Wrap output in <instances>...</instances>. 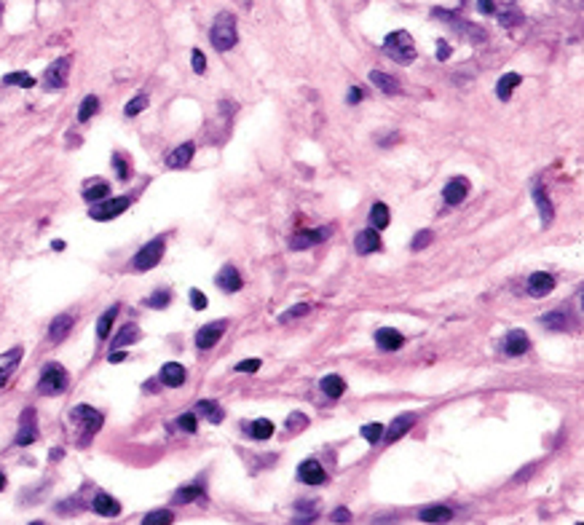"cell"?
<instances>
[{
    "instance_id": "bcb514c9",
    "label": "cell",
    "mask_w": 584,
    "mask_h": 525,
    "mask_svg": "<svg viewBox=\"0 0 584 525\" xmlns=\"http://www.w3.org/2000/svg\"><path fill=\"white\" fill-rule=\"evenodd\" d=\"M309 426V418L303 416V413H292L290 418H287V429L290 431H300V429H306Z\"/></svg>"
},
{
    "instance_id": "3957f363",
    "label": "cell",
    "mask_w": 584,
    "mask_h": 525,
    "mask_svg": "<svg viewBox=\"0 0 584 525\" xmlns=\"http://www.w3.org/2000/svg\"><path fill=\"white\" fill-rule=\"evenodd\" d=\"M384 54L391 56L394 62H399V65H410V62H415V46H413L410 32H405V30L389 32L386 41H384Z\"/></svg>"
},
{
    "instance_id": "b9f144b4",
    "label": "cell",
    "mask_w": 584,
    "mask_h": 525,
    "mask_svg": "<svg viewBox=\"0 0 584 525\" xmlns=\"http://www.w3.org/2000/svg\"><path fill=\"white\" fill-rule=\"evenodd\" d=\"M432 242H435V233H432V231H421L418 236H413V242H410V250H415V252L424 250V247H429Z\"/></svg>"
},
{
    "instance_id": "44dd1931",
    "label": "cell",
    "mask_w": 584,
    "mask_h": 525,
    "mask_svg": "<svg viewBox=\"0 0 584 525\" xmlns=\"http://www.w3.org/2000/svg\"><path fill=\"white\" fill-rule=\"evenodd\" d=\"M92 506H94V512L102 515V517H116V515H121V504L113 499L110 493H97L94 501H92Z\"/></svg>"
},
{
    "instance_id": "2e32d148",
    "label": "cell",
    "mask_w": 584,
    "mask_h": 525,
    "mask_svg": "<svg viewBox=\"0 0 584 525\" xmlns=\"http://www.w3.org/2000/svg\"><path fill=\"white\" fill-rule=\"evenodd\" d=\"M215 284H218L222 292H239L244 281L233 266H225V268H220V274L215 276Z\"/></svg>"
},
{
    "instance_id": "7a4b0ae2",
    "label": "cell",
    "mask_w": 584,
    "mask_h": 525,
    "mask_svg": "<svg viewBox=\"0 0 584 525\" xmlns=\"http://www.w3.org/2000/svg\"><path fill=\"white\" fill-rule=\"evenodd\" d=\"M70 386V375L62 365L56 362H49L43 370H41V378H38V392L43 397H56V394H65Z\"/></svg>"
},
{
    "instance_id": "7bdbcfd3",
    "label": "cell",
    "mask_w": 584,
    "mask_h": 525,
    "mask_svg": "<svg viewBox=\"0 0 584 525\" xmlns=\"http://www.w3.org/2000/svg\"><path fill=\"white\" fill-rule=\"evenodd\" d=\"M145 107H147V97H145V94H140V97H134V100H132V102H129V105H126V110H123V113H126V116L132 118V116H137V113H143Z\"/></svg>"
},
{
    "instance_id": "11a10c76",
    "label": "cell",
    "mask_w": 584,
    "mask_h": 525,
    "mask_svg": "<svg viewBox=\"0 0 584 525\" xmlns=\"http://www.w3.org/2000/svg\"><path fill=\"white\" fill-rule=\"evenodd\" d=\"M107 359H110L113 365H118V362H123V359H126V351H123V349H113V354H110Z\"/></svg>"
},
{
    "instance_id": "9c48e42d",
    "label": "cell",
    "mask_w": 584,
    "mask_h": 525,
    "mask_svg": "<svg viewBox=\"0 0 584 525\" xmlns=\"http://www.w3.org/2000/svg\"><path fill=\"white\" fill-rule=\"evenodd\" d=\"M469 180L466 177H453V180H448L445 182V188H442V199L448 206H459L466 196H469Z\"/></svg>"
},
{
    "instance_id": "681fc988",
    "label": "cell",
    "mask_w": 584,
    "mask_h": 525,
    "mask_svg": "<svg viewBox=\"0 0 584 525\" xmlns=\"http://www.w3.org/2000/svg\"><path fill=\"white\" fill-rule=\"evenodd\" d=\"M260 370V359H244L236 365V373H258Z\"/></svg>"
},
{
    "instance_id": "f1b7e54d",
    "label": "cell",
    "mask_w": 584,
    "mask_h": 525,
    "mask_svg": "<svg viewBox=\"0 0 584 525\" xmlns=\"http://www.w3.org/2000/svg\"><path fill=\"white\" fill-rule=\"evenodd\" d=\"M140 341V327L137 325H123L118 332H116V341H113V349H126L132 343Z\"/></svg>"
},
{
    "instance_id": "9a60e30c",
    "label": "cell",
    "mask_w": 584,
    "mask_h": 525,
    "mask_svg": "<svg viewBox=\"0 0 584 525\" xmlns=\"http://www.w3.org/2000/svg\"><path fill=\"white\" fill-rule=\"evenodd\" d=\"M413 424H415L413 413H402V416H397V418H394V424L384 431V437H381V440H386V442L391 445V442H397L399 437H405V434L410 431V426Z\"/></svg>"
},
{
    "instance_id": "74e56055",
    "label": "cell",
    "mask_w": 584,
    "mask_h": 525,
    "mask_svg": "<svg viewBox=\"0 0 584 525\" xmlns=\"http://www.w3.org/2000/svg\"><path fill=\"white\" fill-rule=\"evenodd\" d=\"M201 496V488L198 485H185V488H180L177 493H174V504H188V501H194Z\"/></svg>"
},
{
    "instance_id": "d590c367",
    "label": "cell",
    "mask_w": 584,
    "mask_h": 525,
    "mask_svg": "<svg viewBox=\"0 0 584 525\" xmlns=\"http://www.w3.org/2000/svg\"><path fill=\"white\" fill-rule=\"evenodd\" d=\"M99 110V100L94 94H89L86 100L81 102V110H78V124H86V121H92V116Z\"/></svg>"
},
{
    "instance_id": "4dcf8cb0",
    "label": "cell",
    "mask_w": 584,
    "mask_h": 525,
    "mask_svg": "<svg viewBox=\"0 0 584 525\" xmlns=\"http://www.w3.org/2000/svg\"><path fill=\"white\" fill-rule=\"evenodd\" d=\"M370 81L384 92V94H389V97H394V94H399V83L391 78L389 73H381V70H373L370 73Z\"/></svg>"
},
{
    "instance_id": "9f6ffc18",
    "label": "cell",
    "mask_w": 584,
    "mask_h": 525,
    "mask_svg": "<svg viewBox=\"0 0 584 525\" xmlns=\"http://www.w3.org/2000/svg\"><path fill=\"white\" fill-rule=\"evenodd\" d=\"M477 8H480L483 14H493V8H496V6H493V0H480V3H477Z\"/></svg>"
},
{
    "instance_id": "60d3db41",
    "label": "cell",
    "mask_w": 584,
    "mask_h": 525,
    "mask_svg": "<svg viewBox=\"0 0 584 525\" xmlns=\"http://www.w3.org/2000/svg\"><path fill=\"white\" fill-rule=\"evenodd\" d=\"M171 520H174V515H171V512H167V509H158V512H150V515H145V517H143V523H145V525L171 523Z\"/></svg>"
},
{
    "instance_id": "603a6c76",
    "label": "cell",
    "mask_w": 584,
    "mask_h": 525,
    "mask_svg": "<svg viewBox=\"0 0 584 525\" xmlns=\"http://www.w3.org/2000/svg\"><path fill=\"white\" fill-rule=\"evenodd\" d=\"M531 196H534L536 209H539V215H541V225H550V223H552V201L547 199L544 188H541V185H534Z\"/></svg>"
},
{
    "instance_id": "e575fe53",
    "label": "cell",
    "mask_w": 584,
    "mask_h": 525,
    "mask_svg": "<svg viewBox=\"0 0 584 525\" xmlns=\"http://www.w3.org/2000/svg\"><path fill=\"white\" fill-rule=\"evenodd\" d=\"M249 434H252V440H268V437H273V421H268V418H258L255 424H249L247 429Z\"/></svg>"
},
{
    "instance_id": "e0dca14e",
    "label": "cell",
    "mask_w": 584,
    "mask_h": 525,
    "mask_svg": "<svg viewBox=\"0 0 584 525\" xmlns=\"http://www.w3.org/2000/svg\"><path fill=\"white\" fill-rule=\"evenodd\" d=\"M375 343H378V349H384V351H397V349H402L405 338H402V332L394 330V327H381V330L375 332Z\"/></svg>"
},
{
    "instance_id": "277c9868",
    "label": "cell",
    "mask_w": 584,
    "mask_h": 525,
    "mask_svg": "<svg viewBox=\"0 0 584 525\" xmlns=\"http://www.w3.org/2000/svg\"><path fill=\"white\" fill-rule=\"evenodd\" d=\"M209 41L218 51H228L236 46L239 41V32H236V19L233 14H220L215 19V25L209 30Z\"/></svg>"
},
{
    "instance_id": "cb8c5ba5",
    "label": "cell",
    "mask_w": 584,
    "mask_h": 525,
    "mask_svg": "<svg viewBox=\"0 0 584 525\" xmlns=\"http://www.w3.org/2000/svg\"><path fill=\"white\" fill-rule=\"evenodd\" d=\"M19 359H22V349L17 346V349H11L6 356H3V365H0V389L8 383V378L14 375L17 370V365H19Z\"/></svg>"
},
{
    "instance_id": "836d02e7",
    "label": "cell",
    "mask_w": 584,
    "mask_h": 525,
    "mask_svg": "<svg viewBox=\"0 0 584 525\" xmlns=\"http://www.w3.org/2000/svg\"><path fill=\"white\" fill-rule=\"evenodd\" d=\"M118 311H121L118 306H110V308L99 317V322H97V338L99 341H105V338H107V332H110V327H113V319L118 317Z\"/></svg>"
},
{
    "instance_id": "f35d334b",
    "label": "cell",
    "mask_w": 584,
    "mask_h": 525,
    "mask_svg": "<svg viewBox=\"0 0 584 525\" xmlns=\"http://www.w3.org/2000/svg\"><path fill=\"white\" fill-rule=\"evenodd\" d=\"M362 437H365L370 445H378L381 437H384V424H365L362 426Z\"/></svg>"
},
{
    "instance_id": "52a82bcc",
    "label": "cell",
    "mask_w": 584,
    "mask_h": 525,
    "mask_svg": "<svg viewBox=\"0 0 584 525\" xmlns=\"http://www.w3.org/2000/svg\"><path fill=\"white\" fill-rule=\"evenodd\" d=\"M67 75H70V56H62L56 62H51L43 73V86L46 89H65L67 86Z\"/></svg>"
},
{
    "instance_id": "6f0895ef",
    "label": "cell",
    "mask_w": 584,
    "mask_h": 525,
    "mask_svg": "<svg viewBox=\"0 0 584 525\" xmlns=\"http://www.w3.org/2000/svg\"><path fill=\"white\" fill-rule=\"evenodd\" d=\"M448 56H450V46H448V43H439V46H437V59L442 62V59H448Z\"/></svg>"
},
{
    "instance_id": "30bf717a",
    "label": "cell",
    "mask_w": 584,
    "mask_h": 525,
    "mask_svg": "<svg viewBox=\"0 0 584 525\" xmlns=\"http://www.w3.org/2000/svg\"><path fill=\"white\" fill-rule=\"evenodd\" d=\"M35 440H38V426H35V410H32V407H27L25 413H22V418H19V431H17L14 442H17V445H32Z\"/></svg>"
},
{
    "instance_id": "7402d4cb",
    "label": "cell",
    "mask_w": 584,
    "mask_h": 525,
    "mask_svg": "<svg viewBox=\"0 0 584 525\" xmlns=\"http://www.w3.org/2000/svg\"><path fill=\"white\" fill-rule=\"evenodd\" d=\"M161 381H164V386H169V389L182 386V383H185V367H182L180 362H167V365L161 367Z\"/></svg>"
},
{
    "instance_id": "ac0fdd59",
    "label": "cell",
    "mask_w": 584,
    "mask_h": 525,
    "mask_svg": "<svg viewBox=\"0 0 584 525\" xmlns=\"http://www.w3.org/2000/svg\"><path fill=\"white\" fill-rule=\"evenodd\" d=\"M354 247L359 255H370V252L381 250V236L375 228H367V231H359L357 239H354Z\"/></svg>"
},
{
    "instance_id": "8fae6325",
    "label": "cell",
    "mask_w": 584,
    "mask_h": 525,
    "mask_svg": "<svg viewBox=\"0 0 584 525\" xmlns=\"http://www.w3.org/2000/svg\"><path fill=\"white\" fill-rule=\"evenodd\" d=\"M298 480H300L303 485H324V482H327V475H324V469H322V464H319L317 458H306V461L298 467Z\"/></svg>"
},
{
    "instance_id": "83f0119b",
    "label": "cell",
    "mask_w": 584,
    "mask_h": 525,
    "mask_svg": "<svg viewBox=\"0 0 584 525\" xmlns=\"http://www.w3.org/2000/svg\"><path fill=\"white\" fill-rule=\"evenodd\" d=\"M453 517V512L448 509V506H426V509H421L418 512V520H424V523H445V520H450Z\"/></svg>"
},
{
    "instance_id": "f6af8a7d",
    "label": "cell",
    "mask_w": 584,
    "mask_h": 525,
    "mask_svg": "<svg viewBox=\"0 0 584 525\" xmlns=\"http://www.w3.org/2000/svg\"><path fill=\"white\" fill-rule=\"evenodd\" d=\"M113 169H116V175H118V180H129L132 177V172H129V164H126V158L123 156H113Z\"/></svg>"
},
{
    "instance_id": "1f68e13d",
    "label": "cell",
    "mask_w": 584,
    "mask_h": 525,
    "mask_svg": "<svg viewBox=\"0 0 584 525\" xmlns=\"http://www.w3.org/2000/svg\"><path fill=\"white\" fill-rule=\"evenodd\" d=\"M539 322L547 327V330H568V327H571L565 308H558V311H550V314H544Z\"/></svg>"
},
{
    "instance_id": "7dc6e473",
    "label": "cell",
    "mask_w": 584,
    "mask_h": 525,
    "mask_svg": "<svg viewBox=\"0 0 584 525\" xmlns=\"http://www.w3.org/2000/svg\"><path fill=\"white\" fill-rule=\"evenodd\" d=\"M499 22L504 27L520 25V22H523V14H520V11H504V14H499Z\"/></svg>"
},
{
    "instance_id": "4fadbf2b",
    "label": "cell",
    "mask_w": 584,
    "mask_h": 525,
    "mask_svg": "<svg viewBox=\"0 0 584 525\" xmlns=\"http://www.w3.org/2000/svg\"><path fill=\"white\" fill-rule=\"evenodd\" d=\"M528 346H531V341H528V335L523 330H510L504 335V343H501V349L507 351L510 356H523L528 351Z\"/></svg>"
},
{
    "instance_id": "f546056e",
    "label": "cell",
    "mask_w": 584,
    "mask_h": 525,
    "mask_svg": "<svg viewBox=\"0 0 584 525\" xmlns=\"http://www.w3.org/2000/svg\"><path fill=\"white\" fill-rule=\"evenodd\" d=\"M107 196H110V185H107L105 180H92V182L86 185V191H83V201H89V204L107 199Z\"/></svg>"
},
{
    "instance_id": "6da1fadb",
    "label": "cell",
    "mask_w": 584,
    "mask_h": 525,
    "mask_svg": "<svg viewBox=\"0 0 584 525\" xmlns=\"http://www.w3.org/2000/svg\"><path fill=\"white\" fill-rule=\"evenodd\" d=\"M73 421L78 424L81 429V434H78V445H89L92 440H94V434H97L102 424H105V418H102V413L94 410V407H89V405H78L73 407Z\"/></svg>"
},
{
    "instance_id": "ba28073f",
    "label": "cell",
    "mask_w": 584,
    "mask_h": 525,
    "mask_svg": "<svg viewBox=\"0 0 584 525\" xmlns=\"http://www.w3.org/2000/svg\"><path fill=\"white\" fill-rule=\"evenodd\" d=\"M330 233H333V228L330 225H324V228H317V231H300V233H295L290 239V247L292 250H309V247H314L319 242H327L330 239Z\"/></svg>"
},
{
    "instance_id": "ab89813d",
    "label": "cell",
    "mask_w": 584,
    "mask_h": 525,
    "mask_svg": "<svg viewBox=\"0 0 584 525\" xmlns=\"http://www.w3.org/2000/svg\"><path fill=\"white\" fill-rule=\"evenodd\" d=\"M169 303H171V295L167 292V290H158V292H153V295L145 300L147 308H167Z\"/></svg>"
},
{
    "instance_id": "91938a15",
    "label": "cell",
    "mask_w": 584,
    "mask_h": 525,
    "mask_svg": "<svg viewBox=\"0 0 584 525\" xmlns=\"http://www.w3.org/2000/svg\"><path fill=\"white\" fill-rule=\"evenodd\" d=\"M242 3H247V0H242Z\"/></svg>"
},
{
    "instance_id": "ee69618b",
    "label": "cell",
    "mask_w": 584,
    "mask_h": 525,
    "mask_svg": "<svg viewBox=\"0 0 584 525\" xmlns=\"http://www.w3.org/2000/svg\"><path fill=\"white\" fill-rule=\"evenodd\" d=\"M311 311V306H306V303H300V306H295V308H290V311H284L279 319L282 322H292V319H298V317H306Z\"/></svg>"
},
{
    "instance_id": "8d00e7d4",
    "label": "cell",
    "mask_w": 584,
    "mask_h": 525,
    "mask_svg": "<svg viewBox=\"0 0 584 525\" xmlns=\"http://www.w3.org/2000/svg\"><path fill=\"white\" fill-rule=\"evenodd\" d=\"M3 83H8V86H19V89H32L35 86V78L30 73H8L3 78Z\"/></svg>"
},
{
    "instance_id": "816d5d0a",
    "label": "cell",
    "mask_w": 584,
    "mask_h": 525,
    "mask_svg": "<svg viewBox=\"0 0 584 525\" xmlns=\"http://www.w3.org/2000/svg\"><path fill=\"white\" fill-rule=\"evenodd\" d=\"M191 56H194V73H196V75H204V70H207V62H204V54H201V51H198V49H194V54H191Z\"/></svg>"
},
{
    "instance_id": "c3c4849f",
    "label": "cell",
    "mask_w": 584,
    "mask_h": 525,
    "mask_svg": "<svg viewBox=\"0 0 584 525\" xmlns=\"http://www.w3.org/2000/svg\"><path fill=\"white\" fill-rule=\"evenodd\" d=\"M177 426H180L182 431L194 434V431H196V416H194V413H185V416H180V418H177Z\"/></svg>"
},
{
    "instance_id": "d6986e66",
    "label": "cell",
    "mask_w": 584,
    "mask_h": 525,
    "mask_svg": "<svg viewBox=\"0 0 584 525\" xmlns=\"http://www.w3.org/2000/svg\"><path fill=\"white\" fill-rule=\"evenodd\" d=\"M194 153H196L194 142H182V145H177V148L167 156V167H169V169H182L185 164H191Z\"/></svg>"
},
{
    "instance_id": "8992f818",
    "label": "cell",
    "mask_w": 584,
    "mask_h": 525,
    "mask_svg": "<svg viewBox=\"0 0 584 525\" xmlns=\"http://www.w3.org/2000/svg\"><path fill=\"white\" fill-rule=\"evenodd\" d=\"M129 204H132V199H126V196L94 201V206L89 209V217H92V220H113V217H118L121 212L129 209Z\"/></svg>"
},
{
    "instance_id": "db71d44e",
    "label": "cell",
    "mask_w": 584,
    "mask_h": 525,
    "mask_svg": "<svg viewBox=\"0 0 584 525\" xmlns=\"http://www.w3.org/2000/svg\"><path fill=\"white\" fill-rule=\"evenodd\" d=\"M346 100H348V105H357V102L362 100V89H357V86L348 89V97H346Z\"/></svg>"
},
{
    "instance_id": "4316f807",
    "label": "cell",
    "mask_w": 584,
    "mask_h": 525,
    "mask_svg": "<svg viewBox=\"0 0 584 525\" xmlns=\"http://www.w3.org/2000/svg\"><path fill=\"white\" fill-rule=\"evenodd\" d=\"M319 386H322L324 397H330V400H338L343 392H346V381H343L341 375H324Z\"/></svg>"
},
{
    "instance_id": "484cf974",
    "label": "cell",
    "mask_w": 584,
    "mask_h": 525,
    "mask_svg": "<svg viewBox=\"0 0 584 525\" xmlns=\"http://www.w3.org/2000/svg\"><path fill=\"white\" fill-rule=\"evenodd\" d=\"M196 410H198V416H204L209 424H222V418H225L222 407H220L215 400H201L196 405Z\"/></svg>"
},
{
    "instance_id": "5bb4252c",
    "label": "cell",
    "mask_w": 584,
    "mask_h": 525,
    "mask_svg": "<svg viewBox=\"0 0 584 525\" xmlns=\"http://www.w3.org/2000/svg\"><path fill=\"white\" fill-rule=\"evenodd\" d=\"M552 290H555V276L544 274V271L528 276V295H531V298H544V295H550Z\"/></svg>"
},
{
    "instance_id": "ffe728a7",
    "label": "cell",
    "mask_w": 584,
    "mask_h": 525,
    "mask_svg": "<svg viewBox=\"0 0 584 525\" xmlns=\"http://www.w3.org/2000/svg\"><path fill=\"white\" fill-rule=\"evenodd\" d=\"M73 317L70 314H62V317H56L49 327V341L51 343H62L67 335H70V330H73Z\"/></svg>"
},
{
    "instance_id": "f5cc1de1",
    "label": "cell",
    "mask_w": 584,
    "mask_h": 525,
    "mask_svg": "<svg viewBox=\"0 0 584 525\" xmlns=\"http://www.w3.org/2000/svg\"><path fill=\"white\" fill-rule=\"evenodd\" d=\"M333 520H338V523H348V520H351V515H348V509H346V506H341V509H335V512H333Z\"/></svg>"
},
{
    "instance_id": "5b68a950",
    "label": "cell",
    "mask_w": 584,
    "mask_h": 525,
    "mask_svg": "<svg viewBox=\"0 0 584 525\" xmlns=\"http://www.w3.org/2000/svg\"><path fill=\"white\" fill-rule=\"evenodd\" d=\"M164 247H167V239H164V236H156L153 242H147L145 247L137 250L132 266H134L137 271H150V268H156L158 260H161V255H164Z\"/></svg>"
},
{
    "instance_id": "7c38bea8",
    "label": "cell",
    "mask_w": 584,
    "mask_h": 525,
    "mask_svg": "<svg viewBox=\"0 0 584 525\" xmlns=\"http://www.w3.org/2000/svg\"><path fill=\"white\" fill-rule=\"evenodd\" d=\"M225 327H228V319H220V322H215V325L201 327V330L196 332V346H198V349H212L220 338H222Z\"/></svg>"
},
{
    "instance_id": "f907efd6",
    "label": "cell",
    "mask_w": 584,
    "mask_h": 525,
    "mask_svg": "<svg viewBox=\"0 0 584 525\" xmlns=\"http://www.w3.org/2000/svg\"><path fill=\"white\" fill-rule=\"evenodd\" d=\"M191 306H194L196 311H204V308H207V295H204V292H201V290H191Z\"/></svg>"
},
{
    "instance_id": "680465c9",
    "label": "cell",
    "mask_w": 584,
    "mask_h": 525,
    "mask_svg": "<svg viewBox=\"0 0 584 525\" xmlns=\"http://www.w3.org/2000/svg\"><path fill=\"white\" fill-rule=\"evenodd\" d=\"M0 491H6V475L0 472Z\"/></svg>"
},
{
    "instance_id": "d6a6232c",
    "label": "cell",
    "mask_w": 584,
    "mask_h": 525,
    "mask_svg": "<svg viewBox=\"0 0 584 525\" xmlns=\"http://www.w3.org/2000/svg\"><path fill=\"white\" fill-rule=\"evenodd\" d=\"M389 223H391L389 206H386V204H381V201H378V204H373V206H370V225H373L375 231H384Z\"/></svg>"
},
{
    "instance_id": "d4e9b609",
    "label": "cell",
    "mask_w": 584,
    "mask_h": 525,
    "mask_svg": "<svg viewBox=\"0 0 584 525\" xmlns=\"http://www.w3.org/2000/svg\"><path fill=\"white\" fill-rule=\"evenodd\" d=\"M520 81H523V78H520L517 73L501 75V78H499V83H496V97H499L501 102H507L512 97V92L520 86Z\"/></svg>"
}]
</instances>
